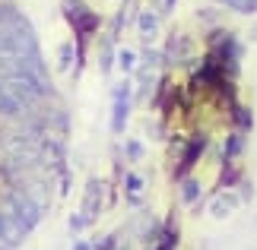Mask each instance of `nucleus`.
<instances>
[{
  "instance_id": "1",
  "label": "nucleus",
  "mask_w": 257,
  "mask_h": 250,
  "mask_svg": "<svg viewBox=\"0 0 257 250\" xmlns=\"http://www.w3.org/2000/svg\"><path fill=\"white\" fill-rule=\"evenodd\" d=\"M4 203H7L10 209H13L16 218H19V222H23V225L29 228V231H32V228H35L38 222H42V212H45V209L38 206L32 196H26L19 187H10V190H7V193H4Z\"/></svg>"
},
{
  "instance_id": "2",
  "label": "nucleus",
  "mask_w": 257,
  "mask_h": 250,
  "mask_svg": "<svg viewBox=\"0 0 257 250\" xmlns=\"http://www.w3.org/2000/svg\"><path fill=\"white\" fill-rule=\"evenodd\" d=\"M26 234H29V228L16 218V212L7 203H0V237H4V244L10 250H16L19 244L26 241Z\"/></svg>"
},
{
  "instance_id": "3",
  "label": "nucleus",
  "mask_w": 257,
  "mask_h": 250,
  "mask_svg": "<svg viewBox=\"0 0 257 250\" xmlns=\"http://www.w3.org/2000/svg\"><path fill=\"white\" fill-rule=\"evenodd\" d=\"M29 111V105L19 98L7 83H0V117H10V121H19Z\"/></svg>"
},
{
  "instance_id": "4",
  "label": "nucleus",
  "mask_w": 257,
  "mask_h": 250,
  "mask_svg": "<svg viewBox=\"0 0 257 250\" xmlns=\"http://www.w3.org/2000/svg\"><path fill=\"white\" fill-rule=\"evenodd\" d=\"M127 89L131 86H117V92H114V117H111V130L114 133H121L124 124H127Z\"/></svg>"
},
{
  "instance_id": "5",
  "label": "nucleus",
  "mask_w": 257,
  "mask_h": 250,
  "mask_svg": "<svg viewBox=\"0 0 257 250\" xmlns=\"http://www.w3.org/2000/svg\"><path fill=\"white\" fill-rule=\"evenodd\" d=\"M98 206H102V181H92L83 196V212H86V222H92L98 215Z\"/></svg>"
},
{
  "instance_id": "6",
  "label": "nucleus",
  "mask_w": 257,
  "mask_h": 250,
  "mask_svg": "<svg viewBox=\"0 0 257 250\" xmlns=\"http://www.w3.org/2000/svg\"><path fill=\"white\" fill-rule=\"evenodd\" d=\"M235 206H238V196H232V193L229 196H219V199H213V215L222 218V215H229Z\"/></svg>"
},
{
  "instance_id": "7",
  "label": "nucleus",
  "mask_w": 257,
  "mask_h": 250,
  "mask_svg": "<svg viewBox=\"0 0 257 250\" xmlns=\"http://www.w3.org/2000/svg\"><path fill=\"white\" fill-rule=\"evenodd\" d=\"M203 136H197L194 139V143H191V149H187V155H184V162H181V171H187V168H191L194 162H197V158H200V152H203Z\"/></svg>"
},
{
  "instance_id": "8",
  "label": "nucleus",
  "mask_w": 257,
  "mask_h": 250,
  "mask_svg": "<svg viewBox=\"0 0 257 250\" xmlns=\"http://www.w3.org/2000/svg\"><path fill=\"white\" fill-rule=\"evenodd\" d=\"M184 51H191V42H187V38L178 35L175 42H169V57H172V61H178V57H181Z\"/></svg>"
},
{
  "instance_id": "9",
  "label": "nucleus",
  "mask_w": 257,
  "mask_h": 250,
  "mask_svg": "<svg viewBox=\"0 0 257 250\" xmlns=\"http://www.w3.org/2000/svg\"><path fill=\"white\" fill-rule=\"evenodd\" d=\"M197 196H200V184H197V181H184V187H181V199H184V203H194Z\"/></svg>"
},
{
  "instance_id": "10",
  "label": "nucleus",
  "mask_w": 257,
  "mask_h": 250,
  "mask_svg": "<svg viewBox=\"0 0 257 250\" xmlns=\"http://www.w3.org/2000/svg\"><path fill=\"white\" fill-rule=\"evenodd\" d=\"M57 61H61V70H67V67L73 64V45H70V42L57 48Z\"/></svg>"
},
{
  "instance_id": "11",
  "label": "nucleus",
  "mask_w": 257,
  "mask_h": 250,
  "mask_svg": "<svg viewBox=\"0 0 257 250\" xmlns=\"http://www.w3.org/2000/svg\"><path fill=\"white\" fill-rule=\"evenodd\" d=\"M127 190H131V199H137V196H140V190H143V181L137 174H131V177H127Z\"/></svg>"
},
{
  "instance_id": "12",
  "label": "nucleus",
  "mask_w": 257,
  "mask_h": 250,
  "mask_svg": "<svg viewBox=\"0 0 257 250\" xmlns=\"http://www.w3.org/2000/svg\"><path fill=\"white\" fill-rule=\"evenodd\" d=\"M232 7L238 10V13H254V10H257V0H232Z\"/></svg>"
},
{
  "instance_id": "13",
  "label": "nucleus",
  "mask_w": 257,
  "mask_h": 250,
  "mask_svg": "<svg viewBox=\"0 0 257 250\" xmlns=\"http://www.w3.org/2000/svg\"><path fill=\"white\" fill-rule=\"evenodd\" d=\"M140 29H143L146 35H150L153 29H156V16H153V13H143V16H140Z\"/></svg>"
},
{
  "instance_id": "14",
  "label": "nucleus",
  "mask_w": 257,
  "mask_h": 250,
  "mask_svg": "<svg viewBox=\"0 0 257 250\" xmlns=\"http://www.w3.org/2000/svg\"><path fill=\"white\" fill-rule=\"evenodd\" d=\"M156 250H175V231H172L169 237H165V241H162L159 247H156Z\"/></svg>"
},
{
  "instance_id": "15",
  "label": "nucleus",
  "mask_w": 257,
  "mask_h": 250,
  "mask_svg": "<svg viewBox=\"0 0 257 250\" xmlns=\"http://www.w3.org/2000/svg\"><path fill=\"white\" fill-rule=\"evenodd\" d=\"M238 149H241V136H232V139H229V155L238 152Z\"/></svg>"
},
{
  "instance_id": "16",
  "label": "nucleus",
  "mask_w": 257,
  "mask_h": 250,
  "mask_svg": "<svg viewBox=\"0 0 257 250\" xmlns=\"http://www.w3.org/2000/svg\"><path fill=\"white\" fill-rule=\"evenodd\" d=\"M121 64L131 70V67H134V54H131V51H124V54H121Z\"/></svg>"
},
{
  "instance_id": "17",
  "label": "nucleus",
  "mask_w": 257,
  "mask_h": 250,
  "mask_svg": "<svg viewBox=\"0 0 257 250\" xmlns=\"http://www.w3.org/2000/svg\"><path fill=\"white\" fill-rule=\"evenodd\" d=\"M76 250H92V247H89V244H76Z\"/></svg>"
},
{
  "instance_id": "18",
  "label": "nucleus",
  "mask_w": 257,
  "mask_h": 250,
  "mask_svg": "<svg viewBox=\"0 0 257 250\" xmlns=\"http://www.w3.org/2000/svg\"><path fill=\"white\" fill-rule=\"evenodd\" d=\"M222 4H232V0H222Z\"/></svg>"
}]
</instances>
